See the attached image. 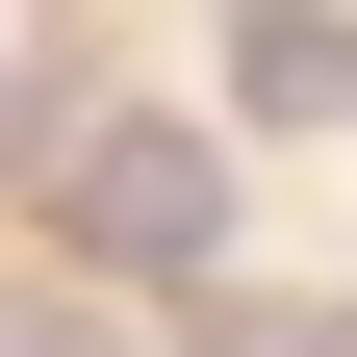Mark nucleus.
Instances as JSON below:
<instances>
[{
  "instance_id": "f257e3e1",
  "label": "nucleus",
  "mask_w": 357,
  "mask_h": 357,
  "mask_svg": "<svg viewBox=\"0 0 357 357\" xmlns=\"http://www.w3.org/2000/svg\"><path fill=\"white\" fill-rule=\"evenodd\" d=\"M52 230L128 255V281H204V255H230V153H204V128H102V153L52 178Z\"/></svg>"
},
{
  "instance_id": "f03ea898",
  "label": "nucleus",
  "mask_w": 357,
  "mask_h": 357,
  "mask_svg": "<svg viewBox=\"0 0 357 357\" xmlns=\"http://www.w3.org/2000/svg\"><path fill=\"white\" fill-rule=\"evenodd\" d=\"M230 102H255V128H332V102H357V26H255Z\"/></svg>"
}]
</instances>
